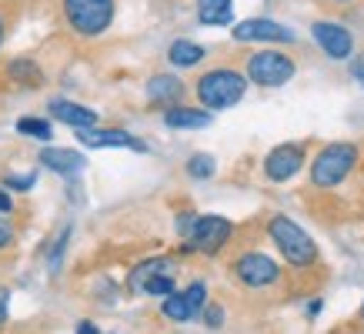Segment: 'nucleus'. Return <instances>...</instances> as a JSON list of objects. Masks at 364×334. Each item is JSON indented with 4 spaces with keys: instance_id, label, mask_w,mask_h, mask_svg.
<instances>
[{
    "instance_id": "1",
    "label": "nucleus",
    "mask_w": 364,
    "mask_h": 334,
    "mask_svg": "<svg viewBox=\"0 0 364 334\" xmlns=\"http://www.w3.org/2000/svg\"><path fill=\"white\" fill-rule=\"evenodd\" d=\"M358 161H361V147L354 144V141H331V144L321 147L318 154H314V161H311V167H308L311 184L321 190L338 188V184H344L354 174Z\"/></svg>"
},
{
    "instance_id": "2",
    "label": "nucleus",
    "mask_w": 364,
    "mask_h": 334,
    "mask_svg": "<svg viewBox=\"0 0 364 334\" xmlns=\"http://www.w3.org/2000/svg\"><path fill=\"white\" fill-rule=\"evenodd\" d=\"M244 90H247V74L234 70V67L204 70L198 77V84H194V94H198L200 107H208V111H228L234 104H241Z\"/></svg>"
},
{
    "instance_id": "3",
    "label": "nucleus",
    "mask_w": 364,
    "mask_h": 334,
    "mask_svg": "<svg viewBox=\"0 0 364 334\" xmlns=\"http://www.w3.org/2000/svg\"><path fill=\"white\" fill-rule=\"evenodd\" d=\"M267 237L274 241V247L281 251L291 267H311L318 261V244H314V237H311L298 221H291L287 214H274L271 221H267Z\"/></svg>"
},
{
    "instance_id": "4",
    "label": "nucleus",
    "mask_w": 364,
    "mask_h": 334,
    "mask_svg": "<svg viewBox=\"0 0 364 334\" xmlns=\"http://www.w3.org/2000/svg\"><path fill=\"white\" fill-rule=\"evenodd\" d=\"M244 74H247V80L257 84V87H284L287 80L298 74V64H294V57H287L284 50L267 47V50H254V54L247 57Z\"/></svg>"
},
{
    "instance_id": "5",
    "label": "nucleus",
    "mask_w": 364,
    "mask_h": 334,
    "mask_svg": "<svg viewBox=\"0 0 364 334\" xmlns=\"http://www.w3.org/2000/svg\"><path fill=\"white\" fill-rule=\"evenodd\" d=\"M231 234H234V224L228 221V217H221V214H200L198 224H194V231H191V237H184L181 251H184V254L214 257L228 247Z\"/></svg>"
},
{
    "instance_id": "6",
    "label": "nucleus",
    "mask_w": 364,
    "mask_h": 334,
    "mask_svg": "<svg viewBox=\"0 0 364 334\" xmlns=\"http://www.w3.org/2000/svg\"><path fill=\"white\" fill-rule=\"evenodd\" d=\"M64 17L80 37H100L114 23V0H64Z\"/></svg>"
},
{
    "instance_id": "7",
    "label": "nucleus",
    "mask_w": 364,
    "mask_h": 334,
    "mask_svg": "<svg viewBox=\"0 0 364 334\" xmlns=\"http://www.w3.org/2000/svg\"><path fill=\"white\" fill-rule=\"evenodd\" d=\"M308 161V147L298 144V141H287V144H277L267 151L264 157V178L271 184H287L291 178H298L301 167Z\"/></svg>"
},
{
    "instance_id": "8",
    "label": "nucleus",
    "mask_w": 364,
    "mask_h": 334,
    "mask_svg": "<svg viewBox=\"0 0 364 334\" xmlns=\"http://www.w3.org/2000/svg\"><path fill=\"white\" fill-rule=\"evenodd\" d=\"M234 278L241 281L244 288H271V284H277V278H281V267H277L274 257L261 254V251H247V254H241L237 261H234Z\"/></svg>"
},
{
    "instance_id": "9",
    "label": "nucleus",
    "mask_w": 364,
    "mask_h": 334,
    "mask_svg": "<svg viewBox=\"0 0 364 334\" xmlns=\"http://www.w3.org/2000/svg\"><path fill=\"white\" fill-rule=\"evenodd\" d=\"M234 41H241V44H294L298 41V33L284 27V23L277 21H267V17H251V21H241L234 23Z\"/></svg>"
},
{
    "instance_id": "10",
    "label": "nucleus",
    "mask_w": 364,
    "mask_h": 334,
    "mask_svg": "<svg viewBox=\"0 0 364 334\" xmlns=\"http://www.w3.org/2000/svg\"><path fill=\"white\" fill-rule=\"evenodd\" d=\"M314 44L331 57V60H351L354 57V33L338 21H314L311 23Z\"/></svg>"
},
{
    "instance_id": "11",
    "label": "nucleus",
    "mask_w": 364,
    "mask_h": 334,
    "mask_svg": "<svg viewBox=\"0 0 364 334\" xmlns=\"http://www.w3.org/2000/svg\"><path fill=\"white\" fill-rule=\"evenodd\" d=\"M174 257H147V261H141V264L134 267L131 274H127V288L134 291V294H147V291L154 288L157 281H164V278H174Z\"/></svg>"
},
{
    "instance_id": "12",
    "label": "nucleus",
    "mask_w": 364,
    "mask_h": 334,
    "mask_svg": "<svg viewBox=\"0 0 364 334\" xmlns=\"http://www.w3.org/2000/svg\"><path fill=\"white\" fill-rule=\"evenodd\" d=\"M77 141L84 147H124V151L147 154V144L127 131H97V127H84V131H77Z\"/></svg>"
},
{
    "instance_id": "13",
    "label": "nucleus",
    "mask_w": 364,
    "mask_h": 334,
    "mask_svg": "<svg viewBox=\"0 0 364 334\" xmlns=\"http://www.w3.org/2000/svg\"><path fill=\"white\" fill-rule=\"evenodd\" d=\"M147 100L151 104H157V107H177L181 104V97H184V80L174 77V74H154V77L147 80Z\"/></svg>"
},
{
    "instance_id": "14",
    "label": "nucleus",
    "mask_w": 364,
    "mask_h": 334,
    "mask_svg": "<svg viewBox=\"0 0 364 334\" xmlns=\"http://www.w3.org/2000/svg\"><path fill=\"white\" fill-rule=\"evenodd\" d=\"M41 164L50 167L60 178H77L80 171L87 167V157L80 151H70V147H44L41 151Z\"/></svg>"
},
{
    "instance_id": "15",
    "label": "nucleus",
    "mask_w": 364,
    "mask_h": 334,
    "mask_svg": "<svg viewBox=\"0 0 364 334\" xmlns=\"http://www.w3.org/2000/svg\"><path fill=\"white\" fill-rule=\"evenodd\" d=\"M47 111L54 114L60 124L74 127V131H84V127H94V124H97V111H90L84 104H74V100H64V97H54L47 104Z\"/></svg>"
},
{
    "instance_id": "16",
    "label": "nucleus",
    "mask_w": 364,
    "mask_h": 334,
    "mask_svg": "<svg viewBox=\"0 0 364 334\" xmlns=\"http://www.w3.org/2000/svg\"><path fill=\"white\" fill-rule=\"evenodd\" d=\"M210 121H214V114L208 111V107H167L164 111V127H171V131H204V127H210Z\"/></svg>"
},
{
    "instance_id": "17",
    "label": "nucleus",
    "mask_w": 364,
    "mask_h": 334,
    "mask_svg": "<svg viewBox=\"0 0 364 334\" xmlns=\"http://www.w3.org/2000/svg\"><path fill=\"white\" fill-rule=\"evenodd\" d=\"M198 21L204 27H228L234 21V0H198Z\"/></svg>"
},
{
    "instance_id": "18",
    "label": "nucleus",
    "mask_w": 364,
    "mask_h": 334,
    "mask_svg": "<svg viewBox=\"0 0 364 334\" xmlns=\"http://www.w3.org/2000/svg\"><path fill=\"white\" fill-rule=\"evenodd\" d=\"M167 60L174 67H198L204 60V47L181 37V41H174V44L167 47Z\"/></svg>"
},
{
    "instance_id": "19",
    "label": "nucleus",
    "mask_w": 364,
    "mask_h": 334,
    "mask_svg": "<svg viewBox=\"0 0 364 334\" xmlns=\"http://www.w3.org/2000/svg\"><path fill=\"white\" fill-rule=\"evenodd\" d=\"M161 314H164L167 321H194V311H191L188 298H184V291H174V294H167V298H161Z\"/></svg>"
},
{
    "instance_id": "20",
    "label": "nucleus",
    "mask_w": 364,
    "mask_h": 334,
    "mask_svg": "<svg viewBox=\"0 0 364 334\" xmlns=\"http://www.w3.org/2000/svg\"><path fill=\"white\" fill-rule=\"evenodd\" d=\"M7 77L17 80V84H41V67L33 64V60H27V57H21V60H11V67H7Z\"/></svg>"
},
{
    "instance_id": "21",
    "label": "nucleus",
    "mask_w": 364,
    "mask_h": 334,
    "mask_svg": "<svg viewBox=\"0 0 364 334\" xmlns=\"http://www.w3.org/2000/svg\"><path fill=\"white\" fill-rule=\"evenodd\" d=\"M184 167H188V174H191L194 181H208V178H214V171H218V161H214L210 154H191Z\"/></svg>"
},
{
    "instance_id": "22",
    "label": "nucleus",
    "mask_w": 364,
    "mask_h": 334,
    "mask_svg": "<svg viewBox=\"0 0 364 334\" xmlns=\"http://www.w3.org/2000/svg\"><path fill=\"white\" fill-rule=\"evenodd\" d=\"M17 134H23V137H33V141H50V124L44 121V117H21L17 121Z\"/></svg>"
},
{
    "instance_id": "23",
    "label": "nucleus",
    "mask_w": 364,
    "mask_h": 334,
    "mask_svg": "<svg viewBox=\"0 0 364 334\" xmlns=\"http://www.w3.org/2000/svg\"><path fill=\"white\" fill-rule=\"evenodd\" d=\"M184 298H188L194 318H200V314H204V308L210 304V301H208V284H204V281H194V284L184 291Z\"/></svg>"
},
{
    "instance_id": "24",
    "label": "nucleus",
    "mask_w": 364,
    "mask_h": 334,
    "mask_svg": "<svg viewBox=\"0 0 364 334\" xmlns=\"http://www.w3.org/2000/svg\"><path fill=\"white\" fill-rule=\"evenodd\" d=\"M37 184V174H7L4 178V188L7 190H31Z\"/></svg>"
},
{
    "instance_id": "25",
    "label": "nucleus",
    "mask_w": 364,
    "mask_h": 334,
    "mask_svg": "<svg viewBox=\"0 0 364 334\" xmlns=\"http://www.w3.org/2000/svg\"><path fill=\"white\" fill-rule=\"evenodd\" d=\"M200 318H204V324H208V328H221V324H224V308H221V304H208Z\"/></svg>"
},
{
    "instance_id": "26",
    "label": "nucleus",
    "mask_w": 364,
    "mask_h": 334,
    "mask_svg": "<svg viewBox=\"0 0 364 334\" xmlns=\"http://www.w3.org/2000/svg\"><path fill=\"white\" fill-rule=\"evenodd\" d=\"M198 217H200V214H177V234H181V237H191V231H194Z\"/></svg>"
},
{
    "instance_id": "27",
    "label": "nucleus",
    "mask_w": 364,
    "mask_h": 334,
    "mask_svg": "<svg viewBox=\"0 0 364 334\" xmlns=\"http://www.w3.org/2000/svg\"><path fill=\"white\" fill-rule=\"evenodd\" d=\"M351 80L364 90V50H361V54H354V57H351Z\"/></svg>"
},
{
    "instance_id": "28",
    "label": "nucleus",
    "mask_w": 364,
    "mask_h": 334,
    "mask_svg": "<svg viewBox=\"0 0 364 334\" xmlns=\"http://www.w3.org/2000/svg\"><path fill=\"white\" fill-rule=\"evenodd\" d=\"M11 244H14V227L0 221V251H4V247H11Z\"/></svg>"
},
{
    "instance_id": "29",
    "label": "nucleus",
    "mask_w": 364,
    "mask_h": 334,
    "mask_svg": "<svg viewBox=\"0 0 364 334\" xmlns=\"http://www.w3.org/2000/svg\"><path fill=\"white\" fill-rule=\"evenodd\" d=\"M7 304H11V291L0 288V328H4V321H7Z\"/></svg>"
},
{
    "instance_id": "30",
    "label": "nucleus",
    "mask_w": 364,
    "mask_h": 334,
    "mask_svg": "<svg viewBox=\"0 0 364 334\" xmlns=\"http://www.w3.org/2000/svg\"><path fill=\"white\" fill-rule=\"evenodd\" d=\"M14 211V198L7 194V188H0V214H11Z\"/></svg>"
},
{
    "instance_id": "31",
    "label": "nucleus",
    "mask_w": 364,
    "mask_h": 334,
    "mask_svg": "<svg viewBox=\"0 0 364 334\" xmlns=\"http://www.w3.org/2000/svg\"><path fill=\"white\" fill-rule=\"evenodd\" d=\"M77 334H100V331H97V324H90V321H80V324H77Z\"/></svg>"
},
{
    "instance_id": "32",
    "label": "nucleus",
    "mask_w": 364,
    "mask_h": 334,
    "mask_svg": "<svg viewBox=\"0 0 364 334\" xmlns=\"http://www.w3.org/2000/svg\"><path fill=\"white\" fill-rule=\"evenodd\" d=\"M321 311V298H314V301H311V308H308V314H311V318H314V314H318Z\"/></svg>"
},
{
    "instance_id": "33",
    "label": "nucleus",
    "mask_w": 364,
    "mask_h": 334,
    "mask_svg": "<svg viewBox=\"0 0 364 334\" xmlns=\"http://www.w3.org/2000/svg\"><path fill=\"white\" fill-rule=\"evenodd\" d=\"M0 44H4V21H0Z\"/></svg>"
},
{
    "instance_id": "34",
    "label": "nucleus",
    "mask_w": 364,
    "mask_h": 334,
    "mask_svg": "<svg viewBox=\"0 0 364 334\" xmlns=\"http://www.w3.org/2000/svg\"><path fill=\"white\" fill-rule=\"evenodd\" d=\"M334 4H351V0H334Z\"/></svg>"
},
{
    "instance_id": "35",
    "label": "nucleus",
    "mask_w": 364,
    "mask_h": 334,
    "mask_svg": "<svg viewBox=\"0 0 364 334\" xmlns=\"http://www.w3.org/2000/svg\"><path fill=\"white\" fill-rule=\"evenodd\" d=\"M361 318H364V304H361Z\"/></svg>"
}]
</instances>
